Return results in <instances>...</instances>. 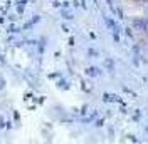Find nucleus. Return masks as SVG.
I'll list each match as a JSON object with an SVG mask.
<instances>
[{"instance_id":"nucleus-3","label":"nucleus","mask_w":148,"mask_h":144,"mask_svg":"<svg viewBox=\"0 0 148 144\" xmlns=\"http://www.w3.org/2000/svg\"><path fill=\"white\" fill-rule=\"evenodd\" d=\"M62 17L67 18V20H71V18H73V15H71V12H64V10H62Z\"/></svg>"},{"instance_id":"nucleus-2","label":"nucleus","mask_w":148,"mask_h":144,"mask_svg":"<svg viewBox=\"0 0 148 144\" xmlns=\"http://www.w3.org/2000/svg\"><path fill=\"white\" fill-rule=\"evenodd\" d=\"M39 20H40V17H39V15H36V17L32 18V20H30V22H27V24H25V25H24V29H30V27H32V25H34V24H37V22H39Z\"/></svg>"},{"instance_id":"nucleus-5","label":"nucleus","mask_w":148,"mask_h":144,"mask_svg":"<svg viewBox=\"0 0 148 144\" xmlns=\"http://www.w3.org/2000/svg\"><path fill=\"white\" fill-rule=\"evenodd\" d=\"M3 87H5V79H3V77L0 75V90L3 89Z\"/></svg>"},{"instance_id":"nucleus-4","label":"nucleus","mask_w":148,"mask_h":144,"mask_svg":"<svg viewBox=\"0 0 148 144\" xmlns=\"http://www.w3.org/2000/svg\"><path fill=\"white\" fill-rule=\"evenodd\" d=\"M9 32H12V34H17V32H18V29L15 27V25H10V27H9Z\"/></svg>"},{"instance_id":"nucleus-6","label":"nucleus","mask_w":148,"mask_h":144,"mask_svg":"<svg viewBox=\"0 0 148 144\" xmlns=\"http://www.w3.org/2000/svg\"><path fill=\"white\" fill-rule=\"evenodd\" d=\"M2 127H5V119H3L2 114H0V129H2Z\"/></svg>"},{"instance_id":"nucleus-1","label":"nucleus","mask_w":148,"mask_h":144,"mask_svg":"<svg viewBox=\"0 0 148 144\" xmlns=\"http://www.w3.org/2000/svg\"><path fill=\"white\" fill-rule=\"evenodd\" d=\"M86 74H88V75H91V77L99 75V69H96V67H88V69H86Z\"/></svg>"}]
</instances>
